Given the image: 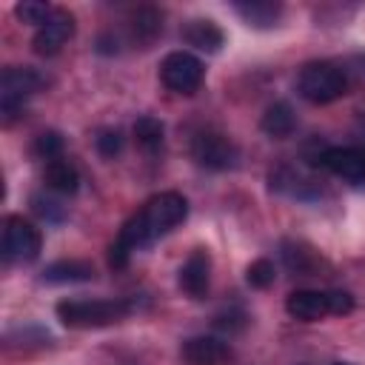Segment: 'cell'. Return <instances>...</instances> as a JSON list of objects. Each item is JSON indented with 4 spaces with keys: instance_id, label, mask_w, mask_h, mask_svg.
I'll return each mask as SVG.
<instances>
[{
    "instance_id": "obj_19",
    "label": "cell",
    "mask_w": 365,
    "mask_h": 365,
    "mask_svg": "<svg viewBox=\"0 0 365 365\" xmlns=\"http://www.w3.org/2000/svg\"><path fill=\"white\" fill-rule=\"evenodd\" d=\"M160 31H163V17H160L154 9H140V11L134 14L131 37H134L137 43H151Z\"/></svg>"
},
{
    "instance_id": "obj_4",
    "label": "cell",
    "mask_w": 365,
    "mask_h": 365,
    "mask_svg": "<svg viewBox=\"0 0 365 365\" xmlns=\"http://www.w3.org/2000/svg\"><path fill=\"white\" fill-rule=\"evenodd\" d=\"M40 86H43V77L34 68H29V66H9V68H3V74H0V111H3V120L11 123L23 111L26 100Z\"/></svg>"
},
{
    "instance_id": "obj_1",
    "label": "cell",
    "mask_w": 365,
    "mask_h": 365,
    "mask_svg": "<svg viewBox=\"0 0 365 365\" xmlns=\"http://www.w3.org/2000/svg\"><path fill=\"white\" fill-rule=\"evenodd\" d=\"M185 217H188V200L182 194H177V191H160V194L148 197L143 202V208L125 220V225L120 228L117 240L111 242V248H108V265L111 268H125L134 251H140V248L151 245L154 240L165 237Z\"/></svg>"
},
{
    "instance_id": "obj_9",
    "label": "cell",
    "mask_w": 365,
    "mask_h": 365,
    "mask_svg": "<svg viewBox=\"0 0 365 365\" xmlns=\"http://www.w3.org/2000/svg\"><path fill=\"white\" fill-rule=\"evenodd\" d=\"M319 165L328 168L334 177L351 182V185L365 182V154L356 151V148H348V145L325 148V151L319 154Z\"/></svg>"
},
{
    "instance_id": "obj_5",
    "label": "cell",
    "mask_w": 365,
    "mask_h": 365,
    "mask_svg": "<svg viewBox=\"0 0 365 365\" xmlns=\"http://www.w3.org/2000/svg\"><path fill=\"white\" fill-rule=\"evenodd\" d=\"M160 80H163V86L168 91L188 97V94H194L202 86L205 66H202V60L197 54L180 48V51H171V54L163 57V63H160Z\"/></svg>"
},
{
    "instance_id": "obj_16",
    "label": "cell",
    "mask_w": 365,
    "mask_h": 365,
    "mask_svg": "<svg viewBox=\"0 0 365 365\" xmlns=\"http://www.w3.org/2000/svg\"><path fill=\"white\" fill-rule=\"evenodd\" d=\"M234 9L254 29H268L282 14V3H274V0H240V3H234Z\"/></svg>"
},
{
    "instance_id": "obj_2",
    "label": "cell",
    "mask_w": 365,
    "mask_h": 365,
    "mask_svg": "<svg viewBox=\"0 0 365 365\" xmlns=\"http://www.w3.org/2000/svg\"><path fill=\"white\" fill-rule=\"evenodd\" d=\"M134 311V299H63L57 302V319L66 328H103L125 319Z\"/></svg>"
},
{
    "instance_id": "obj_26",
    "label": "cell",
    "mask_w": 365,
    "mask_h": 365,
    "mask_svg": "<svg viewBox=\"0 0 365 365\" xmlns=\"http://www.w3.org/2000/svg\"><path fill=\"white\" fill-rule=\"evenodd\" d=\"M334 365H348V362H334Z\"/></svg>"
},
{
    "instance_id": "obj_23",
    "label": "cell",
    "mask_w": 365,
    "mask_h": 365,
    "mask_svg": "<svg viewBox=\"0 0 365 365\" xmlns=\"http://www.w3.org/2000/svg\"><path fill=\"white\" fill-rule=\"evenodd\" d=\"M94 145H97V151L103 154V157H117L120 151H123V134H120V128H103L97 137H94Z\"/></svg>"
},
{
    "instance_id": "obj_24",
    "label": "cell",
    "mask_w": 365,
    "mask_h": 365,
    "mask_svg": "<svg viewBox=\"0 0 365 365\" xmlns=\"http://www.w3.org/2000/svg\"><path fill=\"white\" fill-rule=\"evenodd\" d=\"M325 294H328V311L334 317H342V314L354 311V297L348 291H325Z\"/></svg>"
},
{
    "instance_id": "obj_7",
    "label": "cell",
    "mask_w": 365,
    "mask_h": 365,
    "mask_svg": "<svg viewBox=\"0 0 365 365\" xmlns=\"http://www.w3.org/2000/svg\"><path fill=\"white\" fill-rule=\"evenodd\" d=\"M191 157L197 165L208 168V171H225V168H234L237 165V145L220 134V131H200L194 134L191 140Z\"/></svg>"
},
{
    "instance_id": "obj_25",
    "label": "cell",
    "mask_w": 365,
    "mask_h": 365,
    "mask_svg": "<svg viewBox=\"0 0 365 365\" xmlns=\"http://www.w3.org/2000/svg\"><path fill=\"white\" fill-rule=\"evenodd\" d=\"M31 205H34V211L43 217V220H60L63 217V205L60 202H54V200H48V197H31Z\"/></svg>"
},
{
    "instance_id": "obj_17",
    "label": "cell",
    "mask_w": 365,
    "mask_h": 365,
    "mask_svg": "<svg viewBox=\"0 0 365 365\" xmlns=\"http://www.w3.org/2000/svg\"><path fill=\"white\" fill-rule=\"evenodd\" d=\"M259 128L268 137H277V140L291 137V131L297 128V114H294V108L288 103H274V106L265 108V114L259 120Z\"/></svg>"
},
{
    "instance_id": "obj_6",
    "label": "cell",
    "mask_w": 365,
    "mask_h": 365,
    "mask_svg": "<svg viewBox=\"0 0 365 365\" xmlns=\"http://www.w3.org/2000/svg\"><path fill=\"white\" fill-rule=\"evenodd\" d=\"M0 248H3L6 262H31V259H37V254L43 248V237L29 220L11 214L3 222V245Z\"/></svg>"
},
{
    "instance_id": "obj_3",
    "label": "cell",
    "mask_w": 365,
    "mask_h": 365,
    "mask_svg": "<svg viewBox=\"0 0 365 365\" xmlns=\"http://www.w3.org/2000/svg\"><path fill=\"white\" fill-rule=\"evenodd\" d=\"M345 88H348V80L336 63L314 60V63H305L299 68L297 91L302 94V100H308L314 106H325V103L339 100L345 94Z\"/></svg>"
},
{
    "instance_id": "obj_12",
    "label": "cell",
    "mask_w": 365,
    "mask_h": 365,
    "mask_svg": "<svg viewBox=\"0 0 365 365\" xmlns=\"http://www.w3.org/2000/svg\"><path fill=\"white\" fill-rule=\"evenodd\" d=\"M285 311L299 322H319L322 317L331 314L328 311V294L314 291V288H297V291L288 294Z\"/></svg>"
},
{
    "instance_id": "obj_21",
    "label": "cell",
    "mask_w": 365,
    "mask_h": 365,
    "mask_svg": "<svg viewBox=\"0 0 365 365\" xmlns=\"http://www.w3.org/2000/svg\"><path fill=\"white\" fill-rule=\"evenodd\" d=\"M274 277H277V268H274V262L271 259H254L248 268H245V282L251 285V288H268L271 282H274Z\"/></svg>"
},
{
    "instance_id": "obj_15",
    "label": "cell",
    "mask_w": 365,
    "mask_h": 365,
    "mask_svg": "<svg viewBox=\"0 0 365 365\" xmlns=\"http://www.w3.org/2000/svg\"><path fill=\"white\" fill-rule=\"evenodd\" d=\"M91 277H94V268L86 259H57V262H51V265L43 268V282H51V285L86 282Z\"/></svg>"
},
{
    "instance_id": "obj_8",
    "label": "cell",
    "mask_w": 365,
    "mask_h": 365,
    "mask_svg": "<svg viewBox=\"0 0 365 365\" xmlns=\"http://www.w3.org/2000/svg\"><path fill=\"white\" fill-rule=\"evenodd\" d=\"M74 29H77L74 14H71L68 9H54V14L46 20V26L37 29L31 46H34L37 54L51 57V54H57V51L74 37Z\"/></svg>"
},
{
    "instance_id": "obj_13",
    "label": "cell",
    "mask_w": 365,
    "mask_h": 365,
    "mask_svg": "<svg viewBox=\"0 0 365 365\" xmlns=\"http://www.w3.org/2000/svg\"><path fill=\"white\" fill-rule=\"evenodd\" d=\"M182 40H185L188 46H194L197 51L217 54V51L222 48V43H225V34H222V29H220L214 20L197 17V20H188V23L182 26Z\"/></svg>"
},
{
    "instance_id": "obj_18",
    "label": "cell",
    "mask_w": 365,
    "mask_h": 365,
    "mask_svg": "<svg viewBox=\"0 0 365 365\" xmlns=\"http://www.w3.org/2000/svg\"><path fill=\"white\" fill-rule=\"evenodd\" d=\"M163 137H165L163 120H157L151 114L137 117V123H134V140H137V145H143L145 151H157L163 145Z\"/></svg>"
},
{
    "instance_id": "obj_11",
    "label": "cell",
    "mask_w": 365,
    "mask_h": 365,
    "mask_svg": "<svg viewBox=\"0 0 365 365\" xmlns=\"http://www.w3.org/2000/svg\"><path fill=\"white\" fill-rule=\"evenodd\" d=\"M180 356L185 365H228L231 362V345L220 336H191L182 342Z\"/></svg>"
},
{
    "instance_id": "obj_14",
    "label": "cell",
    "mask_w": 365,
    "mask_h": 365,
    "mask_svg": "<svg viewBox=\"0 0 365 365\" xmlns=\"http://www.w3.org/2000/svg\"><path fill=\"white\" fill-rule=\"evenodd\" d=\"M43 182H46V188H51L57 194H74L77 185H80V171H77V165L71 160L57 157V160L46 163Z\"/></svg>"
},
{
    "instance_id": "obj_20",
    "label": "cell",
    "mask_w": 365,
    "mask_h": 365,
    "mask_svg": "<svg viewBox=\"0 0 365 365\" xmlns=\"http://www.w3.org/2000/svg\"><path fill=\"white\" fill-rule=\"evenodd\" d=\"M14 14H17L23 23L40 29V26H46V20L54 14V9H51L48 3H40V0H23V3L14 6Z\"/></svg>"
},
{
    "instance_id": "obj_22",
    "label": "cell",
    "mask_w": 365,
    "mask_h": 365,
    "mask_svg": "<svg viewBox=\"0 0 365 365\" xmlns=\"http://www.w3.org/2000/svg\"><path fill=\"white\" fill-rule=\"evenodd\" d=\"M34 154H37L40 160H46V163L63 157V137H60L57 131H43V134H37V140H34Z\"/></svg>"
},
{
    "instance_id": "obj_10",
    "label": "cell",
    "mask_w": 365,
    "mask_h": 365,
    "mask_svg": "<svg viewBox=\"0 0 365 365\" xmlns=\"http://www.w3.org/2000/svg\"><path fill=\"white\" fill-rule=\"evenodd\" d=\"M177 285L191 299H202L208 294V285H211V257H208L205 248H194L188 254V259L180 268Z\"/></svg>"
}]
</instances>
